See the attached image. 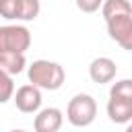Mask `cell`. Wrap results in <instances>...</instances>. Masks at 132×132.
Masks as SVG:
<instances>
[{"instance_id":"14","label":"cell","mask_w":132,"mask_h":132,"mask_svg":"<svg viewBox=\"0 0 132 132\" xmlns=\"http://www.w3.org/2000/svg\"><path fill=\"white\" fill-rule=\"evenodd\" d=\"M19 0H0V16L8 21H16Z\"/></svg>"},{"instance_id":"9","label":"cell","mask_w":132,"mask_h":132,"mask_svg":"<svg viewBox=\"0 0 132 132\" xmlns=\"http://www.w3.org/2000/svg\"><path fill=\"white\" fill-rule=\"evenodd\" d=\"M27 66L25 54H16V52H0V70H4L6 74L14 76L21 74Z\"/></svg>"},{"instance_id":"7","label":"cell","mask_w":132,"mask_h":132,"mask_svg":"<svg viewBox=\"0 0 132 132\" xmlns=\"http://www.w3.org/2000/svg\"><path fill=\"white\" fill-rule=\"evenodd\" d=\"M116 74H118L116 62H113L111 58H105V56L95 58V60L91 62V66H89V76H91V80L97 82V85L111 82V80L116 78Z\"/></svg>"},{"instance_id":"17","label":"cell","mask_w":132,"mask_h":132,"mask_svg":"<svg viewBox=\"0 0 132 132\" xmlns=\"http://www.w3.org/2000/svg\"><path fill=\"white\" fill-rule=\"evenodd\" d=\"M10 132H25V130H10Z\"/></svg>"},{"instance_id":"10","label":"cell","mask_w":132,"mask_h":132,"mask_svg":"<svg viewBox=\"0 0 132 132\" xmlns=\"http://www.w3.org/2000/svg\"><path fill=\"white\" fill-rule=\"evenodd\" d=\"M101 14H103V19H111L118 14H132V6L128 0H103Z\"/></svg>"},{"instance_id":"5","label":"cell","mask_w":132,"mask_h":132,"mask_svg":"<svg viewBox=\"0 0 132 132\" xmlns=\"http://www.w3.org/2000/svg\"><path fill=\"white\" fill-rule=\"evenodd\" d=\"M14 105L19 111L23 113H35L37 109H41V89L29 85H23L16 89V93H12Z\"/></svg>"},{"instance_id":"15","label":"cell","mask_w":132,"mask_h":132,"mask_svg":"<svg viewBox=\"0 0 132 132\" xmlns=\"http://www.w3.org/2000/svg\"><path fill=\"white\" fill-rule=\"evenodd\" d=\"M101 4H103V0H76L78 10H82V12H87V14L97 12V10L101 8Z\"/></svg>"},{"instance_id":"11","label":"cell","mask_w":132,"mask_h":132,"mask_svg":"<svg viewBox=\"0 0 132 132\" xmlns=\"http://www.w3.org/2000/svg\"><path fill=\"white\" fill-rule=\"evenodd\" d=\"M39 10H41L39 0H19L16 21H35L39 16Z\"/></svg>"},{"instance_id":"1","label":"cell","mask_w":132,"mask_h":132,"mask_svg":"<svg viewBox=\"0 0 132 132\" xmlns=\"http://www.w3.org/2000/svg\"><path fill=\"white\" fill-rule=\"evenodd\" d=\"M27 76L29 82L37 89H45V91H56L64 85L66 72L58 62H50V60H35L29 68H27Z\"/></svg>"},{"instance_id":"6","label":"cell","mask_w":132,"mask_h":132,"mask_svg":"<svg viewBox=\"0 0 132 132\" xmlns=\"http://www.w3.org/2000/svg\"><path fill=\"white\" fill-rule=\"evenodd\" d=\"M35 120H33V128L35 132H58L64 124V113L58 107H43L35 111Z\"/></svg>"},{"instance_id":"8","label":"cell","mask_w":132,"mask_h":132,"mask_svg":"<svg viewBox=\"0 0 132 132\" xmlns=\"http://www.w3.org/2000/svg\"><path fill=\"white\" fill-rule=\"evenodd\" d=\"M107 116L116 124H128L132 120V99L109 97V101H107Z\"/></svg>"},{"instance_id":"4","label":"cell","mask_w":132,"mask_h":132,"mask_svg":"<svg viewBox=\"0 0 132 132\" xmlns=\"http://www.w3.org/2000/svg\"><path fill=\"white\" fill-rule=\"evenodd\" d=\"M109 37L120 43L124 50H132V14H118L111 19H105Z\"/></svg>"},{"instance_id":"13","label":"cell","mask_w":132,"mask_h":132,"mask_svg":"<svg viewBox=\"0 0 132 132\" xmlns=\"http://www.w3.org/2000/svg\"><path fill=\"white\" fill-rule=\"evenodd\" d=\"M109 97H126V99H132V80L130 78H122V80L113 82L111 89H109Z\"/></svg>"},{"instance_id":"3","label":"cell","mask_w":132,"mask_h":132,"mask_svg":"<svg viewBox=\"0 0 132 132\" xmlns=\"http://www.w3.org/2000/svg\"><path fill=\"white\" fill-rule=\"evenodd\" d=\"M31 45V31L25 25H4L0 27V52L25 54Z\"/></svg>"},{"instance_id":"16","label":"cell","mask_w":132,"mask_h":132,"mask_svg":"<svg viewBox=\"0 0 132 132\" xmlns=\"http://www.w3.org/2000/svg\"><path fill=\"white\" fill-rule=\"evenodd\" d=\"M126 132H132V128H130V126H128V128H126Z\"/></svg>"},{"instance_id":"12","label":"cell","mask_w":132,"mask_h":132,"mask_svg":"<svg viewBox=\"0 0 132 132\" xmlns=\"http://www.w3.org/2000/svg\"><path fill=\"white\" fill-rule=\"evenodd\" d=\"M12 93H14V82H12V76L6 74L4 70H0V103H6L12 99Z\"/></svg>"},{"instance_id":"2","label":"cell","mask_w":132,"mask_h":132,"mask_svg":"<svg viewBox=\"0 0 132 132\" xmlns=\"http://www.w3.org/2000/svg\"><path fill=\"white\" fill-rule=\"evenodd\" d=\"M97 118V103L89 93H78L68 101L66 107V120L76 126V128H85L91 126Z\"/></svg>"}]
</instances>
